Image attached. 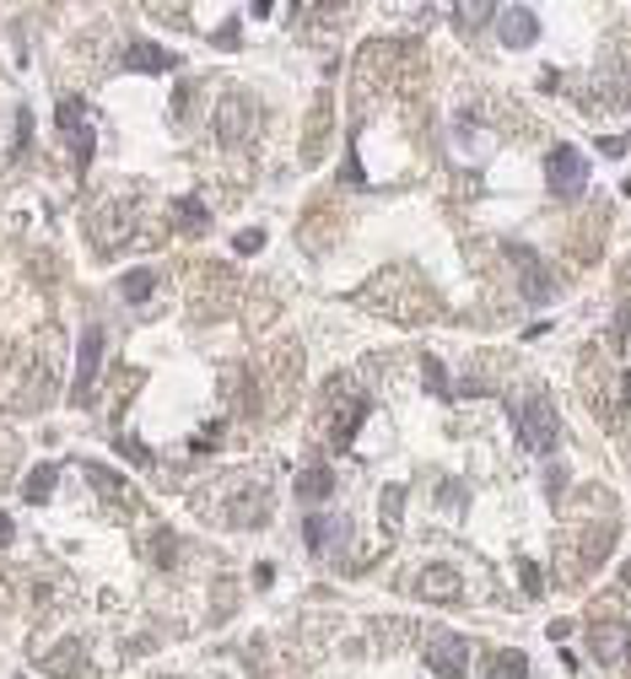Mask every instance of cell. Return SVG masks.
<instances>
[{"label": "cell", "instance_id": "obj_30", "mask_svg": "<svg viewBox=\"0 0 631 679\" xmlns=\"http://www.w3.org/2000/svg\"><path fill=\"white\" fill-rule=\"evenodd\" d=\"M11 534H17V529H11V518L0 513V545H11Z\"/></svg>", "mask_w": 631, "mask_h": 679}, {"label": "cell", "instance_id": "obj_7", "mask_svg": "<svg viewBox=\"0 0 631 679\" xmlns=\"http://www.w3.org/2000/svg\"><path fill=\"white\" fill-rule=\"evenodd\" d=\"M248 125H254V108H248L243 97H227L222 114H216V136H222L227 146H238L243 136H248Z\"/></svg>", "mask_w": 631, "mask_h": 679}, {"label": "cell", "instance_id": "obj_2", "mask_svg": "<svg viewBox=\"0 0 631 679\" xmlns=\"http://www.w3.org/2000/svg\"><path fill=\"white\" fill-rule=\"evenodd\" d=\"M427 664H432L437 679H459L464 664H470V636H459V630H432V636H427Z\"/></svg>", "mask_w": 631, "mask_h": 679}, {"label": "cell", "instance_id": "obj_11", "mask_svg": "<svg viewBox=\"0 0 631 679\" xmlns=\"http://www.w3.org/2000/svg\"><path fill=\"white\" fill-rule=\"evenodd\" d=\"M330 491H335V475H330L324 464H313V470L297 475V502H324Z\"/></svg>", "mask_w": 631, "mask_h": 679}, {"label": "cell", "instance_id": "obj_20", "mask_svg": "<svg viewBox=\"0 0 631 679\" xmlns=\"http://www.w3.org/2000/svg\"><path fill=\"white\" fill-rule=\"evenodd\" d=\"M151 287H157V276H151V270H130V276L119 281V291H125L130 302H146V297H151Z\"/></svg>", "mask_w": 631, "mask_h": 679}, {"label": "cell", "instance_id": "obj_27", "mask_svg": "<svg viewBox=\"0 0 631 679\" xmlns=\"http://www.w3.org/2000/svg\"><path fill=\"white\" fill-rule=\"evenodd\" d=\"M216 436H222V427H205V432H194V453H205V448H216Z\"/></svg>", "mask_w": 631, "mask_h": 679}, {"label": "cell", "instance_id": "obj_15", "mask_svg": "<svg viewBox=\"0 0 631 679\" xmlns=\"http://www.w3.org/2000/svg\"><path fill=\"white\" fill-rule=\"evenodd\" d=\"M54 481H60V470L54 464H39L33 475H28V485H22V496L39 507V502H49V491H54Z\"/></svg>", "mask_w": 631, "mask_h": 679}, {"label": "cell", "instance_id": "obj_5", "mask_svg": "<svg viewBox=\"0 0 631 679\" xmlns=\"http://www.w3.org/2000/svg\"><path fill=\"white\" fill-rule=\"evenodd\" d=\"M496 22H502V44L507 48H530L539 39V22H534L530 6H507V11H496Z\"/></svg>", "mask_w": 631, "mask_h": 679}, {"label": "cell", "instance_id": "obj_3", "mask_svg": "<svg viewBox=\"0 0 631 679\" xmlns=\"http://www.w3.org/2000/svg\"><path fill=\"white\" fill-rule=\"evenodd\" d=\"M518 442H524L530 453H550V448H556V410H550V399H530V405H524V416H518Z\"/></svg>", "mask_w": 631, "mask_h": 679}, {"label": "cell", "instance_id": "obj_24", "mask_svg": "<svg viewBox=\"0 0 631 679\" xmlns=\"http://www.w3.org/2000/svg\"><path fill=\"white\" fill-rule=\"evenodd\" d=\"M71 151H76V168H87V162H93V130L71 136Z\"/></svg>", "mask_w": 631, "mask_h": 679}, {"label": "cell", "instance_id": "obj_6", "mask_svg": "<svg viewBox=\"0 0 631 679\" xmlns=\"http://www.w3.org/2000/svg\"><path fill=\"white\" fill-rule=\"evenodd\" d=\"M125 71H179V54H168L162 44H151V39H136V44L125 48Z\"/></svg>", "mask_w": 631, "mask_h": 679}, {"label": "cell", "instance_id": "obj_16", "mask_svg": "<svg viewBox=\"0 0 631 679\" xmlns=\"http://www.w3.org/2000/svg\"><path fill=\"white\" fill-rule=\"evenodd\" d=\"M54 119H60V130H65V136H82V130H87V108H82V97H65Z\"/></svg>", "mask_w": 631, "mask_h": 679}, {"label": "cell", "instance_id": "obj_17", "mask_svg": "<svg viewBox=\"0 0 631 679\" xmlns=\"http://www.w3.org/2000/svg\"><path fill=\"white\" fill-rule=\"evenodd\" d=\"M530 675V658L524 653H496L491 658V679H524Z\"/></svg>", "mask_w": 631, "mask_h": 679}, {"label": "cell", "instance_id": "obj_19", "mask_svg": "<svg viewBox=\"0 0 631 679\" xmlns=\"http://www.w3.org/2000/svg\"><path fill=\"white\" fill-rule=\"evenodd\" d=\"M76 658H82V647H76V642H65L60 653H49V658H44V675H49V679H71L65 669H71Z\"/></svg>", "mask_w": 631, "mask_h": 679}, {"label": "cell", "instance_id": "obj_26", "mask_svg": "<svg viewBox=\"0 0 631 679\" xmlns=\"http://www.w3.org/2000/svg\"><path fill=\"white\" fill-rule=\"evenodd\" d=\"M485 17H496V6H459V22H485Z\"/></svg>", "mask_w": 631, "mask_h": 679}, {"label": "cell", "instance_id": "obj_23", "mask_svg": "<svg viewBox=\"0 0 631 679\" xmlns=\"http://www.w3.org/2000/svg\"><path fill=\"white\" fill-rule=\"evenodd\" d=\"M119 453H125L130 464H141V470H151V453H146V448H141V442H136V436H119Z\"/></svg>", "mask_w": 631, "mask_h": 679}, {"label": "cell", "instance_id": "obj_28", "mask_svg": "<svg viewBox=\"0 0 631 679\" xmlns=\"http://www.w3.org/2000/svg\"><path fill=\"white\" fill-rule=\"evenodd\" d=\"M216 44H222V48H238V22H227V28L216 33Z\"/></svg>", "mask_w": 631, "mask_h": 679}, {"label": "cell", "instance_id": "obj_21", "mask_svg": "<svg viewBox=\"0 0 631 679\" xmlns=\"http://www.w3.org/2000/svg\"><path fill=\"white\" fill-rule=\"evenodd\" d=\"M173 211H179V227H184V233H200V227H205V222H211V216H205V205H200V200H179V205H173Z\"/></svg>", "mask_w": 631, "mask_h": 679}, {"label": "cell", "instance_id": "obj_12", "mask_svg": "<svg viewBox=\"0 0 631 679\" xmlns=\"http://www.w3.org/2000/svg\"><path fill=\"white\" fill-rule=\"evenodd\" d=\"M362 421H367V399L356 394V399L345 405V416L335 421V448H351V436H356V427H362Z\"/></svg>", "mask_w": 631, "mask_h": 679}, {"label": "cell", "instance_id": "obj_1", "mask_svg": "<svg viewBox=\"0 0 631 679\" xmlns=\"http://www.w3.org/2000/svg\"><path fill=\"white\" fill-rule=\"evenodd\" d=\"M545 179H550V190L562 194V200H578L582 184H588V157H582L578 146H556L550 162H545Z\"/></svg>", "mask_w": 631, "mask_h": 679}, {"label": "cell", "instance_id": "obj_8", "mask_svg": "<svg viewBox=\"0 0 631 679\" xmlns=\"http://www.w3.org/2000/svg\"><path fill=\"white\" fill-rule=\"evenodd\" d=\"M507 254H513V259H518V270H524V297H530V302H545V297H550V281H545V270H539V259H534V248H524V242H513Z\"/></svg>", "mask_w": 631, "mask_h": 679}, {"label": "cell", "instance_id": "obj_10", "mask_svg": "<svg viewBox=\"0 0 631 679\" xmlns=\"http://www.w3.org/2000/svg\"><path fill=\"white\" fill-rule=\"evenodd\" d=\"M588 647H593V658H599V664H621V658H627V647H631V636L621 626H605V630H593V636H588Z\"/></svg>", "mask_w": 631, "mask_h": 679}, {"label": "cell", "instance_id": "obj_9", "mask_svg": "<svg viewBox=\"0 0 631 679\" xmlns=\"http://www.w3.org/2000/svg\"><path fill=\"white\" fill-rule=\"evenodd\" d=\"M416 593H427V599H437V604H453V599H459V572L427 567V572L416 578Z\"/></svg>", "mask_w": 631, "mask_h": 679}, {"label": "cell", "instance_id": "obj_14", "mask_svg": "<svg viewBox=\"0 0 631 679\" xmlns=\"http://www.w3.org/2000/svg\"><path fill=\"white\" fill-rule=\"evenodd\" d=\"M302 534H308V550H319V556H324V550H330V539L340 534V524L335 518H324V513H313V518L302 524Z\"/></svg>", "mask_w": 631, "mask_h": 679}, {"label": "cell", "instance_id": "obj_25", "mask_svg": "<svg viewBox=\"0 0 631 679\" xmlns=\"http://www.w3.org/2000/svg\"><path fill=\"white\" fill-rule=\"evenodd\" d=\"M233 248H238V254H259V248H265V233H259V227H248V233L233 238Z\"/></svg>", "mask_w": 631, "mask_h": 679}, {"label": "cell", "instance_id": "obj_29", "mask_svg": "<svg viewBox=\"0 0 631 679\" xmlns=\"http://www.w3.org/2000/svg\"><path fill=\"white\" fill-rule=\"evenodd\" d=\"M599 151H605V157H621V151H627V141H621V136H610V141H599Z\"/></svg>", "mask_w": 631, "mask_h": 679}, {"label": "cell", "instance_id": "obj_13", "mask_svg": "<svg viewBox=\"0 0 631 679\" xmlns=\"http://www.w3.org/2000/svg\"><path fill=\"white\" fill-rule=\"evenodd\" d=\"M87 481H93L97 491H103V496H108V502H125V507H130V502H136V491H130V485L119 481V475H108V470H97V464H87Z\"/></svg>", "mask_w": 631, "mask_h": 679}, {"label": "cell", "instance_id": "obj_18", "mask_svg": "<svg viewBox=\"0 0 631 679\" xmlns=\"http://www.w3.org/2000/svg\"><path fill=\"white\" fill-rule=\"evenodd\" d=\"M151 561H157V567H173V561H179V534L173 529L151 534Z\"/></svg>", "mask_w": 631, "mask_h": 679}, {"label": "cell", "instance_id": "obj_22", "mask_svg": "<svg viewBox=\"0 0 631 679\" xmlns=\"http://www.w3.org/2000/svg\"><path fill=\"white\" fill-rule=\"evenodd\" d=\"M384 529L388 534L399 529V485H388V491H384Z\"/></svg>", "mask_w": 631, "mask_h": 679}, {"label": "cell", "instance_id": "obj_31", "mask_svg": "<svg viewBox=\"0 0 631 679\" xmlns=\"http://www.w3.org/2000/svg\"><path fill=\"white\" fill-rule=\"evenodd\" d=\"M627 416H631V373H627Z\"/></svg>", "mask_w": 631, "mask_h": 679}, {"label": "cell", "instance_id": "obj_4", "mask_svg": "<svg viewBox=\"0 0 631 679\" xmlns=\"http://www.w3.org/2000/svg\"><path fill=\"white\" fill-rule=\"evenodd\" d=\"M97 362H103V335H97V330H87V335H82V356H76V384H71V399H76V405L93 394Z\"/></svg>", "mask_w": 631, "mask_h": 679}]
</instances>
